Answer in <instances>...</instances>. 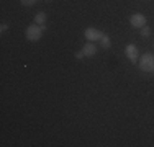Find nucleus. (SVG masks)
Returning a JSON list of instances; mask_svg holds the SVG:
<instances>
[{
    "instance_id": "nucleus-1",
    "label": "nucleus",
    "mask_w": 154,
    "mask_h": 147,
    "mask_svg": "<svg viewBox=\"0 0 154 147\" xmlns=\"http://www.w3.org/2000/svg\"><path fill=\"white\" fill-rule=\"evenodd\" d=\"M43 29H45V26H39V25H36V23L30 25V26L26 28V39L31 43L39 41L41 36H43Z\"/></svg>"
},
{
    "instance_id": "nucleus-2",
    "label": "nucleus",
    "mask_w": 154,
    "mask_h": 147,
    "mask_svg": "<svg viewBox=\"0 0 154 147\" xmlns=\"http://www.w3.org/2000/svg\"><path fill=\"white\" fill-rule=\"evenodd\" d=\"M139 69L143 72H152L154 70V54H151V52L143 54L141 61H139Z\"/></svg>"
},
{
    "instance_id": "nucleus-3",
    "label": "nucleus",
    "mask_w": 154,
    "mask_h": 147,
    "mask_svg": "<svg viewBox=\"0 0 154 147\" xmlns=\"http://www.w3.org/2000/svg\"><path fill=\"white\" fill-rule=\"evenodd\" d=\"M84 34H85V38L89 39V41H100L102 39V36H103V33L100 31V29H97V28H87L85 31H84Z\"/></svg>"
},
{
    "instance_id": "nucleus-4",
    "label": "nucleus",
    "mask_w": 154,
    "mask_h": 147,
    "mask_svg": "<svg viewBox=\"0 0 154 147\" xmlns=\"http://www.w3.org/2000/svg\"><path fill=\"white\" fill-rule=\"evenodd\" d=\"M125 54H126V57L130 59L131 62H136L138 57H139V49L134 44H128V46L125 47Z\"/></svg>"
},
{
    "instance_id": "nucleus-5",
    "label": "nucleus",
    "mask_w": 154,
    "mask_h": 147,
    "mask_svg": "<svg viewBox=\"0 0 154 147\" xmlns=\"http://www.w3.org/2000/svg\"><path fill=\"white\" fill-rule=\"evenodd\" d=\"M130 23H131V26H133V28H143L146 25V16H144V15H141V13H134V15H131Z\"/></svg>"
},
{
    "instance_id": "nucleus-6",
    "label": "nucleus",
    "mask_w": 154,
    "mask_h": 147,
    "mask_svg": "<svg viewBox=\"0 0 154 147\" xmlns=\"http://www.w3.org/2000/svg\"><path fill=\"white\" fill-rule=\"evenodd\" d=\"M82 51H84V54H85V57H92L97 54V46H95L92 41H87L85 46L82 47Z\"/></svg>"
},
{
    "instance_id": "nucleus-7",
    "label": "nucleus",
    "mask_w": 154,
    "mask_h": 147,
    "mask_svg": "<svg viewBox=\"0 0 154 147\" xmlns=\"http://www.w3.org/2000/svg\"><path fill=\"white\" fill-rule=\"evenodd\" d=\"M35 23L39 25V26H45V23H46V13H45V12L36 13V15H35Z\"/></svg>"
},
{
    "instance_id": "nucleus-8",
    "label": "nucleus",
    "mask_w": 154,
    "mask_h": 147,
    "mask_svg": "<svg viewBox=\"0 0 154 147\" xmlns=\"http://www.w3.org/2000/svg\"><path fill=\"white\" fill-rule=\"evenodd\" d=\"M100 41H102V47H103V49H108V47H110V44H112V43H110V38H108L107 34H103V36H102V39H100Z\"/></svg>"
},
{
    "instance_id": "nucleus-9",
    "label": "nucleus",
    "mask_w": 154,
    "mask_h": 147,
    "mask_svg": "<svg viewBox=\"0 0 154 147\" xmlns=\"http://www.w3.org/2000/svg\"><path fill=\"white\" fill-rule=\"evenodd\" d=\"M139 29H141V36H144V38H148V36H151V29H149L148 26H146V25H144L143 28H139Z\"/></svg>"
},
{
    "instance_id": "nucleus-10",
    "label": "nucleus",
    "mask_w": 154,
    "mask_h": 147,
    "mask_svg": "<svg viewBox=\"0 0 154 147\" xmlns=\"http://www.w3.org/2000/svg\"><path fill=\"white\" fill-rule=\"evenodd\" d=\"M21 3H23L25 7H31V5L36 3V0H21Z\"/></svg>"
},
{
    "instance_id": "nucleus-11",
    "label": "nucleus",
    "mask_w": 154,
    "mask_h": 147,
    "mask_svg": "<svg viewBox=\"0 0 154 147\" xmlns=\"http://www.w3.org/2000/svg\"><path fill=\"white\" fill-rule=\"evenodd\" d=\"M7 29H8V25H7V23H2V25H0V31H2V33H5Z\"/></svg>"
},
{
    "instance_id": "nucleus-12",
    "label": "nucleus",
    "mask_w": 154,
    "mask_h": 147,
    "mask_svg": "<svg viewBox=\"0 0 154 147\" xmlns=\"http://www.w3.org/2000/svg\"><path fill=\"white\" fill-rule=\"evenodd\" d=\"M75 57H77V59H84V57H85L84 51H79V52H75Z\"/></svg>"
},
{
    "instance_id": "nucleus-13",
    "label": "nucleus",
    "mask_w": 154,
    "mask_h": 147,
    "mask_svg": "<svg viewBox=\"0 0 154 147\" xmlns=\"http://www.w3.org/2000/svg\"><path fill=\"white\" fill-rule=\"evenodd\" d=\"M152 74H154V70H152Z\"/></svg>"
}]
</instances>
